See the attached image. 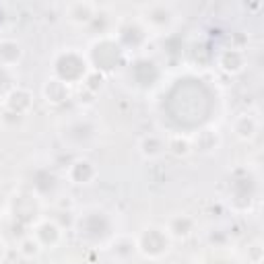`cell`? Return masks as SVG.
Masks as SVG:
<instances>
[{"instance_id": "1", "label": "cell", "mask_w": 264, "mask_h": 264, "mask_svg": "<svg viewBox=\"0 0 264 264\" xmlns=\"http://www.w3.org/2000/svg\"><path fill=\"white\" fill-rule=\"evenodd\" d=\"M66 15H68V21L73 23H89L93 17H95V4L91 2H75V4H68L66 8Z\"/></svg>"}, {"instance_id": "2", "label": "cell", "mask_w": 264, "mask_h": 264, "mask_svg": "<svg viewBox=\"0 0 264 264\" xmlns=\"http://www.w3.org/2000/svg\"><path fill=\"white\" fill-rule=\"evenodd\" d=\"M39 252V242L38 237H27V240H23L21 244V254H25V256H35V254Z\"/></svg>"}]
</instances>
